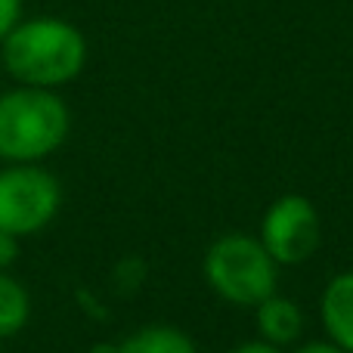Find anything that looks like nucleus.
Instances as JSON below:
<instances>
[{
    "label": "nucleus",
    "mask_w": 353,
    "mask_h": 353,
    "mask_svg": "<svg viewBox=\"0 0 353 353\" xmlns=\"http://www.w3.org/2000/svg\"><path fill=\"white\" fill-rule=\"evenodd\" d=\"M201 270L211 292L236 307H257L279 282V263L270 257L261 239L248 232H226L214 239Z\"/></svg>",
    "instance_id": "7ed1b4c3"
},
{
    "label": "nucleus",
    "mask_w": 353,
    "mask_h": 353,
    "mask_svg": "<svg viewBox=\"0 0 353 353\" xmlns=\"http://www.w3.org/2000/svg\"><path fill=\"white\" fill-rule=\"evenodd\" d=\"M118 353H199V347L176 325H143L118 344Z\"/></svg>",
    "instance_id": "6e6552de"
},
{
    "label": "nucleus",
    "mask_w": 353,
    "mask_h": 353,
    "mask_svg": "<svg viewBox=\"0 0 353 353\" xmlns=\"http://www.w3.org/2000/svg\"><path fill=\"white\" fill-rule=\"evenodd\" d=\"M319 319L329 341L353 353V270L325 282L319 294Z\"/></svg>",
    "instance_id": "423d86ee"
},
{
    "label": "nucleus",
    "mask_w": 353,
    "mask_h": 353,
    "mask_svg": "<svg viewBox=\"0 0 353 353\" xmlns=\"http://www.w3.org/2000/svg\"><path fill=\"white\" fill-rule=\"evenodd\" d=\"M294 353H347L344 347H338L335 341H329V338H323V341H307V344H301Z\"/></svg>",
    "instance_id": "f8f14e48"
},
{
    "label": "nucleus",
    "mask_w": 353,
    "mask_h": 353,
    "mask_svg": "<svg viewBox=\"0 0 353 353\" xmlns=\"http://www.w3.org/2000/svg\"><path fill=\"white\" fill-rule=\"evenodd\" d=\"M319 236H323V223L316 205L307 195L288 192L263 211L257 239L279 267H301L319 248Z\"/></svg>",
    "instance_id": "39448f33"
},
{
    "label": "nucleus",
    "mask_w": 353,
    "mask_h": 353,
    "mask_svg": "<svg viewBox=\"0 0 353 353\" xmlns=\"http://www.w3.org/2000/svg\"><path fill=\"white\" fill-rule=\"evenodd\" d=\"M19 257V236L0 230V270H10Z\"/></svg>",
    "instance_id": "9b49d317"
},
{
    "label": "nucleus",
    "mask_w": 353,
    "mask_h": 353,
    "mask_svg": "<svg viewBox=\"0 0 353 353\" xmlns=\"http://www.w3.org/2000/svg\"><path fill=\"white\" fill-rule=\"evenodd\" d=\"M72 130V112L47 87H16L0 93V159L34 161L53 155Z\"/></svg>",
    "instance_id": "f03ea898"
},
{
    "label": "nucleus",
    "mask_w": 353,
    "mask_h": 353,
    "mask_svg": "<svg viewBox=\"0 0 353 353\" xmlns=\"http://www.w3.org/2000/svg\"><path fill=\"white\" fill-rule=\"evenodd\" d=\"M22 22V0H0V43Z\"/></svg>",
    "instance_id": "9d476101"
},
{
    "label": "nucleus",
    "mask_w": 353,
    "mask_h": 353,
    "mask_svg": "<svg viewBox=\"0 0 353 353\" xmlns=\"http://www.w3.org/2000/svg\"><path fill=\"white\" fill-rule=\"evenodd\" d=\"M254 325L263 341L276 344V347H288L304 335V310L298 301L273 292L254 307Z\"/></svg>",
    "instance_id": "0eeeda50"
},
{
    "label": "nucleus",
    "mask_w": 353,
    "mask_h": 353,
    "mask_svg": "<svg viewBox=\"0 0 353 353\" xmlns=\"http://www.w3.org/2000/svg\"><path fill=\"white\" fill-rule=\"evenodd\" d=\"M3 65L25 87H62L84 72L87 41L65 19H25L6 34Z\"/></svg>",
    "instance_id": "f257e3e1"
},
{
    "label": "nucleus",
    "mask_w": 353,
    "mask_h": 353,
    "mask_svg": "<svg viewBox=\"0 0 353 353\" xmlns=\"http://www.w3.org/2000/svg\"><path fill=\"white\" fill-rule=\"evenodd\" d=\"M90 353H118V344H97L90 347Z\"/></svg>",
    "instance_id": "4468645a"
},
{
    "label": "nucleus",
    "mask_w": 353,
    "mask_h": 353,
    "mask_svg": "<svg viewBox=\"0 0 353 353\" xmlns=\"http://www.w3.org/2000/svg\"><path fill=\"white\" fill-rule=\"evenodd\" d=\"M62 205V186L47 168L10 161L0 168V230L12 236H34Z\"/></svg>",
    "instance_id": "20e7f679"
},
{
    "label": "nucleus",
    "mask_w": 353,
    "mask_h": 353,
    "mask_svg": "<svg viewBox=\"0 0 353 353\" xmlns=\"http://www.w3.org/2000/svg\"><path fill=\"white\" fill-rule=\"evenodd\" d=\"M230 353H282V347H276V344H270V341H245V344H239L236 350H230Z\"/></svg>",
    "instance_id": "ddd939ff"
},
{
    "label": "nucleus",
    "mask_w": 353,
    "mask_h": 353,
    "mask_svg": "<svg viewBox=\"0 0 353 353\" xmlns=\"http://www.w3.org/2000/svg\"><path fill=\"white\" fill-rule=\"evenodd\" d=\"M31 316V298L22 282H16L6 270H0V341L19 335Z\"/></svg>",
    "instance_id": "1a4fd4ad"
}]
</instances>
